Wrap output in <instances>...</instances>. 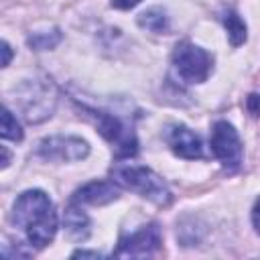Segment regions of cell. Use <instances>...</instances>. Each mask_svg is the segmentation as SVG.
Listing matches in <instances>:
<instances>
[{"label": "cell", "mask_w": 260, "mask_h": 260, "mask_svg": "<svg viewBox=\"0 0 260 260\" xmlns=\"http://www.w3.org/2000/svg\"><path fill=\"white\" fill-rule=\"evenodd\" d=\"M8 160H10V154H8L6 146H2V169H6V167H8Z\"/></svg>", "instance_id": "cell-20"}, {"label": "cell", "mask_w": 260, "mask_h": 260, "mask_svg": "<svg viewBox=\"0 0 260 260\" xmlns=\"http://www.w3.org/2000/svg\"><path fill=\"white\" fill-rule=\"evenodd\" d=\"M112 181L118 183L124 189H130L134 193H138L140 197L152 201L154 205H169L173 195L171 189L167 187V183L162 181V177H158L152 169L148 167H116L112 171Z\"/></svg>", "instance_id": "cell-2"}, {"label": "cell", "mask_w": 260, "mask_h": 260, "mask_svg": "<svg viewBox=\"0 0 260 260\" xmlns=\"http://www.w3.org/2000/svg\"><path fill=\"white\" fill-rule=\"evenodd\" d=\"M63 221H65L67 234H69L73 240H85V238L89 236V217L83 213L81 205H77V203L71 201V205L65 209Z\"/></svg>", "instance_id": "cell-10"}, {"label": "cell", "mask_w": 260, "mask_h": 260, "mask_svg": "<svg viewBox=\"0 0 260 260\" xmlns=\"http://www.w3.org/2000/svg\"><path fill=\"white\" fill-rule=\"evenodd\" d=\"M160 242H162L160 228L156 223H148V225H142L140 230H136V232H132L128 236H122L114 256H120V258L148 256V254L158 250Z\"/></svg>", "instance_id": "cell-7"}, {"label": "cell", "mask_w": 260, "mask_h": 260, "mask_svg": "<svg viewBox=\"0 0 260 260\" xmlns=\"http://www.w3.org/2000/svg\"><path fill=\"white\" fill-rule=\"evenodd\" d=\"M2 138L6 140H22V128L16 122V118L12 116V112L8 108L2 110V128H0Z\"/></svg>", "instance_id": "cell-13"}, {"label": "cell", "mask_w": 260, "mask_h": 260, "mask_svg": "<svg viewBox=\"0 0 260 260\" xmlns=\"http://www.w3.org/2000/svg\"><path fill=\"white\" fill-rule=\"evenodd\" d=\"M140 0H112V6L118 8V10H130L138 4Z\"/></svg>", "instance_id": "cell-16"}, {"label": "cell", "mask_w": 260, "mask_h": 260, "mask_svg": "<svg viewBox=\"0 0 260 260\" xmlns=\"http://www.w3.org/2000/svg\"><path fill=\"white\" fill-rule=\"evenodd\" d=\"M173 67L185 83H203L211 73V55L205 49L183 41L173 51Z\"/></svg>", "instance_id": "cell-3"}, {"label": "cell", "mask_w": 260, "mask_h": 260, "mask_svg": "<svg viewBox=\"0 0 260 260\" xmlns=\"http://www.w3.org/2000/svg\"><path fill=\"white\" fill-rule=\"evenodd\" d=\"M59 41H61V32L55 28V30H51L49 35H47V32H37V35H32V37L28 39V45L35 47V49H39V51H45V49H53Z\"/></svg>", "instance_id": "cell-14"}, {"label": "cell", "mask_w": 260, "mask_h": 260, "mask_svg": "<svg viewBox=\"0 0 260 260\" xmlns=\"http://www.w3.org/2000/svg\"><path fill=\"white\" fill-rule=\"evenodd\" d=\"M246 108L252 116H260V93H250L246 100Z\"/></svg>", "instance_id": "cell-15"}, {"label": "cell", "mask_w": 260, "mask_h": 260, "mask_svg": "<svg viewBox=\"0 0 260 260\" xmlns=\"http://www.w3.org/2000/svg\"><path fill=\"white\" fill-rule=\"evenodd\" d=\"M138 24L150 32H167L169 28V18L167 14L160 10V8H150V10H144L140 16H138Z\"/></svg>", "instance_id": "cell-12"}, {"label": "cell", "mask_w": 260, "mask_h": 260, "mask_svg": "<svg viewBox=\"0 0 260 260\" xmlns=\"http://www.w3.org/2000/svg\"><path fill=\"white\" fill-rule=\"evenodd\" d=\"M252 223H254L256 232L260 234V197H258V201L254 203V209H252Z\"/></svg>", "instance_id": "cell-17"}, {"label": "cell", "mask_w": 260, "mask_h": 260, "mask_svg": "<svg viewBox=\"0 0 260 260\" xmlns=\"http://www.w3.org/2000/svg\"><path fill=\"white\" fill-rule=\"evenodd\" d=\"M209 144H211L213 156L221 162V167H223L225 171H236V169H240L242 156H244L242 140H240L236 128H234L230 122L219 120V122L213 124L211 136H209Z\"/></svg>", "instance_id": "cell-4"}, {"label": "cell", "mask_w": 260, "mask_h": 260, "mask_svg": "<svg viewBox=\"0 0 260 260\" xmlns=\"http://www.w3.org/2000/svg\"><path fill=\"white\" fill-rule=\"evenodd\" d=\"M169 146L181 158L195 160V158H201L203 156V146H201L199 136L193 130H189L187 126H183V124H179V126H175L171 130V134H169Z\"/></svg>", "instance_id": "cell-8"}, {"label": "cell", "mask_w": 260, "mask_h": 260, "mask_svg": "<svg viewBox=\"0 0 260 260\" xmlns=\"http://www.w3.org/2000/svg\"><path fill=\"white\" fill-rule=\"evenodd\" d=\"M2 53H4V57H2V67H8L10 57H12V51H10V45H8L6 41H2Z\"/></svg>", "instance_id": "cell-18"}, {"label": "cell", "mask_w": 260, "mask_h": 260, "mask_svg": "<svg viewBox=\"0 0 260 260\" xmlns=\"http://www.w3.org/2000/svg\"><path fill=\"white\" fill-rule=\"evenodd\" d=\"M37 154L45 160H81L89 154V144L77 136H49L39 142Z\"/></svg>", "instance_id": "cell-6"}, {"label": "cell", "mask_w": 260, "mask_h": 260, "mask_svg": "<svg viewBox=\"0 0 260 260\" xmlns=\"http://www.w3.org/2000/svg\"><path fill=\"white\" fill-rule=\"evenodd\" d=\"M71 256H73V258H79V256H81V258H100L102 254H98V252H87V250H77V252H73Z\"/></svg>", "instance_id": "cell-19"}, {"label": "cell", "mask_w": 260, "mask_h": 260, "mask_svg": "<svg viewBox=\"0 0 260 260\" xmlns=\"http://www.w3.org/2000/svg\"><path fill=\"white\" fill-rule=\"evenodd\" d=\"M12 221L20 228L35 248H45L57 232V211L51 197L41 189H28L20 193L12 207Z\"/></svg>", "instance_id": "cell-1"}, {"label": "cell", "mask_w": 260, "mask_h": 260, "mask_svg": "<svg viewBox=\"0 0 260 260\" xmlns=\"http://www.w3.org/2000/svg\"><path fill=\"white\" fill-rule=\"evenodd\" d=\"M118 197H120V191L112 183L91 181V183L83 185L81 189H77L71 201L77 203V205H83V203H87V205H106V203L116 201Z\"/></svg>", "instance_id": "cell-9"}, {"label": "cell", "mask_w": 260, "mask_h": 260, "mask_svg": "<svg viewBox=\"0 0 260 260\" xmlns=\"http://www.w3.org/2000/svg\"><path fill=\"white\" fill-rule=\"evenodd\" d=\"M221 20H223V26H225V30H228V37H230V43L234 45V47H240L244 41H246V22L242 20V16L236 12V10H225L223 12V16H221Z\"/></svg>", "instance_id": "cell-11"}, {"label": "cell", "mask_w": 260, "mask_h": 260, "mask_svg": "<svg viewBox=\"0 0 260 260\" xmlns=\"http://www.w3.org/2000/svg\"><path fill=\"white\" fill-rule=\"evenodd\" d=\"M91 114L95 116V126L100 130V134L112 144L118 158L136 154V150H138L136 136L120 118H116L112 114H104V112H91Z\"/></svg>", "instance_id": "cell-5"}]
</instances>
